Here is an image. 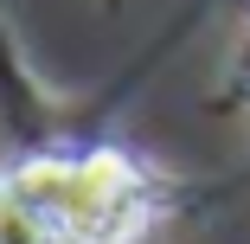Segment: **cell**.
<instances>
[{
    "mask_svg": "<svg viewBox=\"0 0 250 244\" xmlns=\"http://www.w3.org/2000/svg\"><path fill=\"white\" fill-rule=\"evenodd\" d=\"M0 244H77V231L58 212H45L32 193L7 174V180H0Z\"/></svg>",
    "mask_w": 250,
    "mask_h": 244,
    "instance_id": "obj_2",
    "label": "cell"
},
{
    "mask_svg": "<svg viewBox=\"0 0 250 244\" xmlns=\"http://www.w3.org/2000/svg\"><path fill=\"white\" fill-rule=\"evenodd\" d=\"M45 212H58L77 244H135L154 219L147 174L122 148H90V155H45L13 174Z\"/></svg>",
    "mask_w": 250,
    "mask_h": 244,
    "instance_id": "obj_1",
    "label": "cell"
}]
</instances>
